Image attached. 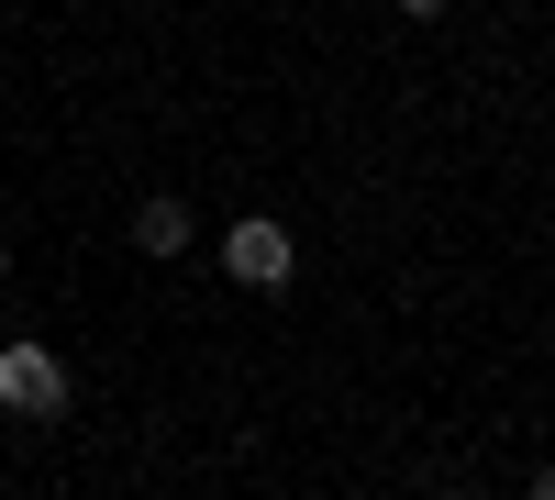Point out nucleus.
Returning a JSON list of instances; mask_svg holds the SVG:
<instances>
[{
	"label": "nucleus",
	"mask_w": 555,
	"mask_h": 500,
	"mask_svg": "<svg viewBox=\"0 0 555 500\" xmlns=\"http://www.w3.org/2000/svg\"><path fill=\"white\" fill-rule=\"evenodd\" d=\"M133 245H145V256H178V245H190V201H133Z\"/></svg>",
	"instance_id": "7ed1b4c3"
},
{
	"label": "nucleus",
	"mask_w": 555,
	"mask_h": 500,
	"mask_svg": "<svg viewBox=\"0 0 555 500\" xmlns=\"http://www.w3.org/2000/svg\"><path fill=\"white\" fill-rule=\"evenodd\" d=\"M222 267H234L245 290H289V267H300V245H289V222H267V211H245L234 234H222Z\"/></svg>",
	"instance_id": "f03ea898"
},
{
	"label": "nucleus",
	"mask_w": 555,
	"mask_h": 500,
	"mask_svg": "<svg viewBox=\"0 0 555 500\" xmlns=\"http://www.w3.org/2000/svg\"><path fill=\"white\" fill-rule=\"evenodd\" d=\"M400 12H423V23H434V12H444V0H400Z\"/></svg>",
	"instance_id": "39448f33"
},
{
	"label": "nucleus",
	"mask_w": 555,
	"mask_h": 500,
	"mask_svg": "<svg viewBox=\"0 0 555 500\" xmlns=\"http://www.w3.org/2000/svg\"><path fill=\"white\" fill-rule=\"evenodd\" d=\"M0 412H23V423H56L67 412V368H56V345H0Z\"/></svg>",
	"instance_id": "f257e3e1"
},
{
	"label": "nucleus",
	"mask_w": 555,
	"mask_h": 500,
	"mask_svg": "<svg viewBox=\"0 0 555 500\" xmlns=\"http://www.w3.org/2000/svg\"><path fill=\"white\" fill-rule=\"evenodd\" d=\"M533 500H555V457H544V467H533Z\"/></svg>",
	"instance_id": "20e7f679"
},
{
	"label": "nucleus",
	"mask_w": 555,
	"mask_h": 500,
	"mask_svg": "<svg viewBox=\"0 0 555 500\" xmlns=\"http://www.w3.org/2000/svg\"><path fill=\"white\" fill-rule=\"evenodd\" d=\"M444 500H467V489H444Z\"/></svg>",
	"instance_id": "0eeeda50"
},
{
	"label": "nucleus",
	"mask_w": 555,
	"mask_h": 500,
	"mask_svg": "<svg viewBox=\"0 0 555 500\" xmlns=\"http://www.w3.org/2000/svg\"><path fill=\"white\" fill-rule=\"evenodd\" d=\"M0 279H12V245H0Z\"/></svg>",
	"instance_id": "423d86ee"
}]
</instances>
